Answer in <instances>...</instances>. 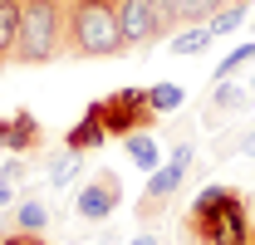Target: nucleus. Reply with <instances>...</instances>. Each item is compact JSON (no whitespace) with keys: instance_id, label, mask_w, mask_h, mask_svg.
<instances>
[{"instance_id":"obj_13","label":"nucleus","mask_w":255,"mask_h":245,"mask_svg":"<svg viewBox=\"0 0 255 245\" xmlns=\"http://www.w3.org/2000/svg\"><path fill=\"white\" fill-rule=\"evenodd\" d=\"M44 226H49V206L39 196H20L15 216H10V231H44Z\"/></svg>"},{"instance_id":"obj_19","label":"nucleus","mask_w":255,"mask_h":245,"mask_svg":"<svg viewBox=\"0 0 255 245\" xmlns=\"http://www.w3.org/2000/svg\"><path fill=\"white\" fill-rule=\"evenodd\" d=\"M0 245H49V241H44V231H10V236H0Z\"/></svg>"},{"instance_id":"obj_9","label":"nucleus","mask_w":255,"mask_h":245,"mask_svg":"<svg viewBox=\"0 0 255 245\" xmlns=\"http://www.w3.org/2000/svg\"><path fill=\"white\" fill-rule=\"evenodd\" d=\"M108 142V127H103V113H98V103L84 108V118L69 127V137H64V147H74V152H98Z\"/></svg>"},{"instance_id":"obj_2","label":"nucleus","mask_w":255,"mask_h":245,"mask_svg":"<svg viewBox=\"0 0 255 245\" xmlns=\"http://www.w3.org/2000/svg\"><path fill=\"white\" fill-rule=\"evenodd\" d=\"M64 49L74 59H113L128 54L118 30V0H79L64 10Z\"/></svg>"},{"instance_id":"obj_15","label":"nucleus","mask_w":255,"mask_h":245,"mask_svg":"<svg viewBox=\"0 0 255 245\" xmlns=\"http://www.w3.org/2000/svg\"><path fill=\"white\" fill-rule=\"evenodd\" d=\"M84 172V152H74V147H64V152L49 157V182L54 186H69L74 177Z\"/></svg>"},{"instance_id":"obj_8","label":"nucleus","mask_w":255,"mask_h":245,"mask_svg":"<svg viewBox=\"0 0 255 245\" xmlns=\"http://www.w3.org/2000/svg\"><path fill=\"white\" fill-rule=\"evenodd\" d=\"M39 142H44V127L30 108H15L10 118H0V147L5 152H34Z\"/></svg>"},{"instance_id":"obj_26","label":"nucleus","mask_w":255,"mask_h":245,"mask_svg":"<svg viewBox=\"0 0 255 245\" xmlns=\"http://www.w3.org/2000/svg\"><path fill=\"white\" fill-rule=\"evenodd\" d=\"M246 245H255V231H251V241H246Z\"/></svg>"},{"instance_id":"obj_3","label":"nucleus","mask_w":255,"mask_h":245,"mask_svg":"<svg viewBox=\"0 0 255 245\" xmlns=\"http://www.w3.org/2000/svg\"><path fill=\"white\" fill-rule=\"evenodd\" d=\"M54 54H64V10L54 0H25L15 64H49Z\"/></svg>"},{"instance_id":"obj_17","label":"nucleus","mask_w":255,"mask_h":245,"mask_svg":"<svg viewBox=\"0 0 255 245\" xmlns=\"http://www.w3.org/2000/svg\"><path fill=\"white\" fill-rule=\"evenodd\" d=\"M251 64H255V44H241V49H231V54L216 64V74H211V79L226 84V79H236V74H241V69H251Z\"/></svg>"},{"instance_id":"obj_16","label":"nucleus","mask_w":255,"mask_h":245,"mask_svg":"<svg viewBox=\"0 0 255 245\" xmlns=\"http://www.w3.org/2000/svg\"><path fill=\"white\" fill-rule=\"evenodd\" d=\"M182 103H187V89L182 84H152L147 89V108L152 113H177Z\"/></svg>"},{"instance_id":"obj_24","label":"nucleus","mask_w":255,"mask_h":245,"mask_svg":"<svg viewBox=\"0 0 255 245\" xmlns=\"http://www.w3.org/2000/svg\"><path fill=\"white\" fill-rule=\"evenodd\" d=\"M54 5H59V10H69V5H79V0H54Z\"/></svg>"},{"instance_id":"obj_10","label":"nucleus","mask_w":255,"mask_h":245,"mask_svg":"<svg viewBox=\"0 0 255 245\" xmlns=\"http://www.w3.org/2000/svg\"><path fill=\"white\" fill-rule=\"evenodd\" d=\"M231 113H251V93L236 89V79H226V84H216V93H211V113H206V122L216 127L221 118H231Z\"/></svg>"},{"instance_id":"obj_18","label":"nucleus","mask_w":255,"mask_h":245,"mask_svg":"<svg viewBox=\"0 0 255 245\" xmlns=\"http://www.w3.org/2000/svg\"><path fill=\"white\" fill-rule=\"evenodd\" d=\"M246 10H251V5H241V0H236V5H221V10L206 20V25H211V34H236L241 25H246Z\"/></svg>"},{"instance_id":"obj_5","label":"nucleus","mask_w":255,"mask_h":245,"mask_svg":"<svg viewBox=\"0 0 255 245\" xmlns=\"http://www.w3.org/2000/svg\"><path fill=\"white\" fill-rule=\"evenodd\" d=\"M98 113H103V127L108 137H128V132H142L147 122L157 118L147 108V89H118L108 98H98Z\"/></svg>"},{"instance_id":"obj_7","label":"nucleus","mask_w":255,"mask_h":245,"mask_svg":"<svg viewBox=\"0 0 255 245\" xmlns=\"http://www.w3.org/2000/svg\"><path fill=\"white\" fill-rule=\"evenodd\" d=\"M118 30L123 49H142L157 39V0H118Z\"/></svg>"},{"instance_id":"obj_25","label":"nucleus","mask_w":255,"mask_h":245,"mask_svg":"<svg viewBox=\"0 0 255 245\" xmlns=\"http://www.w3.org/2000/svg\"><path fill=\"white\" fill-rule=\"evenodd\" d=\"M226 5H236V0H226ZM241 5H251V0H241Z\"/></svg>"},{"instance_id":"obj_12","label":"nucleus","mask_w":255,"mask_h":245,"mask_svg":"<svg viewBox=\"0 0 255 245\" xmlns=\"http://www.w3.org/2000/svg\"><path fill=\"white\" fill-rule=\"evenodd\" d=\"M20 10H25V0H0V64H15V39H20Z\"/></svg>"},{"instance_id":"obj_11","label":"nucleus","mask_w":255,"mask_h":245,"mask_svg":"<svg viewBox=\"0 0 255 245\" xmlns=\"http://www.w3.org/2000/svg\"><path fill=\"white\" fill-rule=\"evenodd\" d=\"M123 152H128V162L142 167V172H157V167H162V147H157V137H152L147 127H142V132H128Z\"/></svg>"},{"instance_id":"obj_1","label":"nucleus","mask_w":255,"mask_h":245,"mask_svg":"<svg viewBox=\"0 0 255 245\" xmlns=\"http://www.w3.org/2000/svg\"><path fill=\"white\" fill-rule=\"evenodd\" d=\"M255 231L251 201L241 196V186H201L187 211V241L191 245H246Z\"/></svg>"},{"instance_id":"obj_6","label":"nucleus","mask_w":255,"mask_h":245,"mask_svg":"<svg viewBox=\"0 0 255 245\" xmlns=\"http://www.w3.org/2000/svg\"><path fill=\"white\" fill-rule=\"evenodd\" d=\"M118 206H123V177H118L113 167L94 172L89 182L74 191V216H79V221H108Z\"/></svg>"},{"instance_id":"obj_21","label":"nucleus","mask_w":255,"mask_h":245,"mask_svg":"<svg viewBox=\"0 0 255 245\" xmlns=\"http://www.w3.org/2000/svg\"><path fill=\"white\" fill-rule=\"evenodd\" d=\"M5 206H15V182L0 172V211H5Z\"/></svg>"},{"instance_id":"obj_4","label":"nucleus","mask_w":255,"mask_h":245,"mask_svg":"<svg viewBox=\"0 0 255 245\" xmlns=\"http://www.w3.org/2000/svg\"><path fill=\"white\" fill-rule=\"evenodd\" d=\"M191 162H196V147H191V142H177V147H172V157L162 162L157 172H147V196L137 201V216H142V221H152V216H157L162 206L182 191V182H187V172H191Z\"/></svg>"},{"instance_id":"obj_23","label":"nucleus","mask_w":255,"mask_h":245,"mask_svg":"<svg viewBox=\"0 0 255 245\" xmlns=\"http://www.w3.org/2000/svg\"><path fill=\"white\" fill-rule=\"evenodd\" d=\"M132 245H162V236H157V231H137V236H132Z\"/></svg>"},{"instance_id":"obj_27","label":"nucleus","mask_w":255,"mask_h":245,"mask_svg":"<svg viewBox=\"0 0 255 245\" xmlns=\"http://www.w3.org/2000/svg\"><path fill=\"white\" fill-rule=\"evenodd\" d=\"M251 89H255V79H251Z\"/></svg>"},{"instance_id":"obj_22","label":"nucleus","mask_w":255,"mask_h":245,"mask_svg":"<svg viewBox=\"0 0 255 245\" xmlns=\"http://www.w3.org/2000/svg\"><path fill=\"white\" fill-rule=\"evenodd\" d=\"M236 152H241V157H251V162H255V132H246V137H236Z\"/></svg>"},{"instance_id":"obj_20","label":"nucleus","mask_w":255,"mask_h":245,"mask_svg":"<svg viewBox=\"0 0 255 245\" xmlns=\"http://www.w3.org/2000/svg\"><path fill=\"white\" fill-rule=\"evenodd\" d=\"M0 172H5L10 182H25V177H30V167H25V157H20V152L10 157V162H0Z\"/></svg>"},{"instance_id":"obj_14","label":"nucleus","mask_w":255,"mask_h":245,"mask_svg":"<svg viewBox=\"0 0 255 245\" xmlns=\"http://www.w3.org/2000/svg\"><path fill=\"white\" fill-rule=\"evenodd\" d=\"M211 39H216V34H211V25H187L182 34H172V44H167V49H172L177 59H191V54L211 49Z\"/></svg>"}]
</instances>
